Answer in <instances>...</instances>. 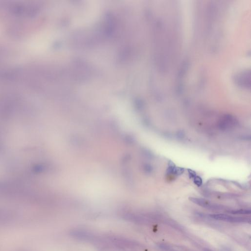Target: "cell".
<instances>
[{
  "mask_svg": "<svg viewBox=\"0 0 251 251\" xmlns=\"http://www.w3.org/2000/svg\"><path fill=\"white\" fill-rule=\"evenodd\" d=\"M11 219V216L6 212L0 211V221H5Z\"/></svg>",
  "mask_w": 251,
  "mask_h": 251,
  "instance_id": "obj_4",
  "label": "cell"
},
{
  "mask_svg": "<svg viewBox=\"0 0 251 251\" xmlns=\"http://www.w3.org/2000/svg\"><path fill=\"white\" fill-rule=\"evenodd\" d=\"M209 217L212 219L219 221H225L231 223H241L247 222V218L242 217L232 216L225 214H213Z\"/></svg>",
  "mask_w": 251,
  "mask_h": 251,
  "instance_id": "obj_1",
  "label": "cell"
},
{
  "mask_svg": "<svg viewBox=\"0 0 251 251\" xmlns=\"http://www.w3.org/2000/svg\"><path fill=\"white\" fill-rule=\"evenodd\" d=\"M227 212L232 214H250L251 213L250 210L247 209H239V210H232V211H227Z\"/></svg>",
  "mask_w": 251,
  "mask_h": 251,
  "instance_id": "obj_3",
  "label": "cell"
},
{
  "mask_svg": "<svg viewBox=\"0 0 251 251\" xmlns=\"http://www.w3.org/2000/svg\"><path fill=\"white\" fill-rule=\"evenodd\" d=\"M24 251V250H20V251Z\"/></svg>",
  "mask_w": 251,
  "mask_h": 251,
  "instance_id": "obj_6",
  "label": "cell"
},
{
  "mask_svg": "<svg viewBox=\"0 0 251 251\" xmlns=\"http://www.w3.org/2000/svg\"><path fill=\"white\" fill-rule=\"evenodd\" d=\"M190 200L194 203H196L197 205H199L200 206H202L203 208H206L208 209H211V210H216V211H220L225 209V206L222 205L215 204V203H209V202L205 200L198 198H190Z\"/></svg>",
  "mask_w": 251,
  "mask_h": 251,
  "instance_id": "obj_2",
  "label": "cell"
},
{
  "mask_svg": "<svg viewBox=\"0 0 251 251\" xmlns=\"http://www.w3.org/2000/svg\"><path fill=\"white\" fill-rule=\"evenodd\" d=\"M194 182L197 185L199 186L200 185H201V183H202V180H201V178L196 177V179H195Z\"/></svg>",
  "mask_w": 251,
  "mask_h": 251,
  "instance_id": "obj_5",
  "label": "cell"
}]
</instances>
